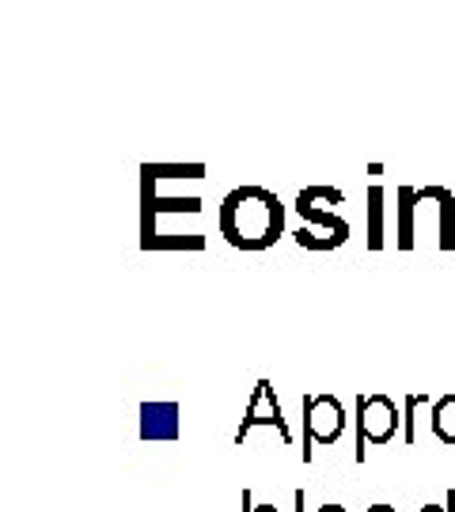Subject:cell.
<instances>
[{"instance_id":"cell-1","label":"cell","mask_w":455,"mask_h":512,"mask_svg":"<svg viewBox=\"0 0 455 512\" xmlns=\"http://www.w3.org/2000/svg\"><path fill=\"white\" fill-rule=\"evenodd\" d=\"M220 236L236 251H270L285 236V205L266 186H236L220 202Z\"/></svg>"},{"instance_id":"cell-2","label":"cell","mask_w":455,"mask_h":512,"mask_svg":"<svg viewBox=\"0 0 455 512\" xmlns=\"http://www.w3.org/2000/svg\"><path fill=\"white\" fill-rule=\"evenodd\" d=\"M402 437V410L391 395H357V463H364V444H387Z\"/></svg>"},{"instance_id":"cell-3","label":"cell","mask_w":455,"mask_h":512,"mask_svg":"<svg viewBox=\"0 0 455 512\" xmlns=\"http://www.w3.org/2000/svg\"><path fill=\"white\" fill-rule=\"evenodd\" d=\"M346 433V406L334 395H304V463H311V444H338Z\"/></svg>"},{"instance_id":"cell-4","label":"cell","mask_w":455,"mask_h":512,"mask_svg":"<svg viewBox=\"0 0 455 512\" xmlns=\"http://www.w3.org/2000/svg\"><path fill=\"white\" fill-rule=\"evenodd\" d=\"M296 213H300V228L292 236L304 251H334V247L349 243L346 217L327 213V209H296Z\"/></svg>"},{"instance_id":"cell-5","label":"cell","mask_w":455,"mask_h":512,"mask_svg":"<svg viewBox=\"0 0 455 512\" xmlns=\"http://www.w3.org/2000/svg\"><path fill=\"white\" fill-rule=\"evenodd\" d=\"M258 425H270V429H277V437L285 440V444H292L289 421H285V414H281V403H277L273 384L266 380V376L255 384V395H251V403H247V414H243V421H239V429H236L239 448H243V440L251 437Z\"/></svg>"},{"instance_id":"cell-6","label":"cell","mask_w":455,"mask_h":512,"mask_svg":"<svg viewBox=\"0 0 455 512\" xmlns=\"http://www.w3.org/2000/svg\"><path fill=\"white\" fill-rule=\"evenodd\" d=\"M182 406L179 403H141V440H179Z\"/></svg>"},{"instance_id":"cell-7","label":"cell","mask_w":455,"mask_h":512,"mask_svg":"<svg viewBox=\"0 0 455 512\" xmlns=\"http://www.w3.org/2000/svg\"><path fill=\"white\" fill-rule=\"evenodd\" d=\"M421 202H437L440 217V251L452 255L455 251V194L448 186H421L418 190Z\"/></svg>"},{"instance_id":"cell-8","label":"cell","mask_w":455,"mask_h":512,"mask_svg":"<svg viewBox=\"0 0 455 512\" xmlns=\"http://www.w3.org/2000/svg\"><path fill=\"white\" fill-rule=\"evenodd\" d=\"M418 190L414 186H399V205H395V243H399V251H414V236H418V228H414V213H418Z\"/></svg>"},{"instance_id":"cell-9","label":"cell","mask_w":455,"mask_h":512,"mask_svg":"<svg viewBox=\"0 0 455 512\" xmlns=\"http://www.w3.org/2000/svg\"><path fill=\"white\" fill-rule=\"evenodd\" d=\"M383 198L387 194L380 183L368 186V205H364L368 209V251H383V236H387L383 232Z\"/></svg>"},{"instance_id":"cell-10","label":"cell","mask_w":455,"mask_h":512,"mask_svg":"<svg viewBox=\"0 0 455 512\" xmlns=\"http://www.w3.org/2000/svg\"><path fill=\"white\" fill-rule=\"evenodd\" d=\"M346 202V194L338 190V186H304L300 194H296V205L292 209H327L334 213L330 205H342Z\"/></svg>"},{"instance_id":"cell-11","label":"cell","mask_w":455,"mask_h":512,"mask_svg":"<svg viewBox=\"0 0 455 512\" xmlns=\"http://www.w3.org/2000/svg\"><path fill=\"white\" fill-rule=\"evenodd\" d=\"M429 425H433V433H437L440 444H452L455 448V395H444V399L433 403Z\"/></svg>"},{"instance_id":"cell-12","label":"cell","mask_w":455,"mask_h":512,"mask_svg":"<svg viewBox=\"0 0 455 512\" xmlns=\"http://www.w3.org/2000/svg\"><path fill=\"white\" fill-rule=\"evenodd\" d=\"M421 406H429V395H421V391H410V395L402 399V444H418Z\"/></svg>"},{"instance_id":"cell-13","label":"cell","mask_w":455,"mask_h":512,"mask_svg":"<svg viewBox=\"0 0 455 512\" xmlns=\"http://www.w3.org/2000/svg\"><path fill=\"white\" fill-rule=\"evenodd\" d=\"M243 512H281L277 505H255L251 501V490H243Z\"/></svg>"},{"instance_id":"cell-14","label":"cell","mask_w":455,"mask_h":512,"mask_svg":"<svg viewBox=\"0 0 455 512\" xmlns=\"http://www.w3.org/2000/svg\"><path fill=\"white\" fill-rule=\"evenodd\" d=\"M421 512H455V490H448V497H444V505H425Z\"/></svg>"},{"instance_id":"cell-15","label":"cell","mask_w":455,"mask_h":512,"mask_svg":"<svg viewBox=\"0 0 455 512\" xmlns=\"http://www.w3.org/2000/svg\"><path fill=\"white\" fill-rule=\"evenodd\" d=\"M292 501H296V512H304V490H296V494H292Z\"/></svg>"},{"instance_id":"cell-16","label":"cell","mask_w":455,"mask_h":512,"mask_svg":"<svg viewBox=\"0 0 455 512\" xmlns=\"http://www.w3.org/2000/svg\"><path fill=\"white\" fill-rule=\"evenodd\" d=\"M364 512H399L395 505H372V509H364Z\"/></svg>"},{"instance_id":"cell-17","label":"cell","mask_w":455,"mask_h":512,"mask_svg":"<svg viewBox=\"0 0 455 512\" xmlns=\"http://www.w3.org/2000/svg\"><path fill=\"white\" fill-rule=\"evenodd\" d=\"M315 512H349L346 505H323V509H315Z\"/></svg>"}]
</instances>
